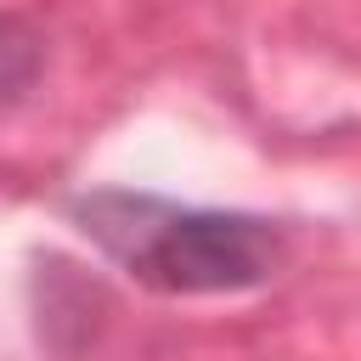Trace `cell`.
Masks as SVG:
<instances>
[{"label":"cell","mask_w":361,"mask_h":361,"mask_svg":"<svg viewBox=\"0 0 361 361\" xmlns=\"http://www.w3.org/2000/svg\"><path fill=\"white\" fill-rule=\"evenodd\" d=\"M39 62H45L39 34L17 17H0V102H17L39 79Z\"/></svg>","instance_id":"2"},{"label":"cell","mask_w":361,"mask_h":361,"mask_svg":"<svg viewBox=\"0 0 361 361\" xmlns=\"http://www.w3.org/2000/svg\"><path fill=\"white\" fill-rule=\"evenodd\" d=\"M68 214L152 293H243L282 265V231L243 209H192L152 192H85Z\"/></svg>","instance_id":"1"}]
</instances>
